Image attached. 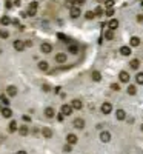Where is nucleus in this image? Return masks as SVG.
<instances>
[{"label":"nucleus","mask_w":143,"mask_h":154,"mask_svg":"<svg viewBox=\"0 0 143 154\" xmlns=\"http://www.w3.org/2000/svg\"><path fill=\"white\" fill-rule=\"evenodd\" d=\"M100 110H102V113H103V114H109V113L112 111V105H111L109 102H105V103L102 105V108H100Z\"/></svg>","instance_id":"f257e3e1"},{"label":"nucleus","mask_w":143,"mask_h":154,"mask_svg":"<svg viewBox=\"0 0 143 154\" xmlns=\"http://www.w3.org/2000/svg\"><path fill=\"white\" fill-rule=\"evenodd\" d=\"M100 140L105 142V143L109 142V140H111V133H109V131H102V133H100Z\"/></svg>","instance_id":"f03ea898"},{"label":"nucleus","mask_w":143,"mask_h":154,"mask_svg":"<svg viewBox=\"0 0 143 154\" xmlns=\"http://www.w3.org/2000/svg\"><path fill=\"white\" fill-rule=\"evenodd\" d=\"M37 2H32L31 5H29V9H28V15H35V12H37Z\"/></svg>","instance_id":"7ed1b4c3"},{"label":"nucleus","mask_w":143,"mask_h":154,"mask_svg":"<svg viewBox=\"0 0 143 154\" xmlns=\"http://www.w3.org/2000/svg\"><path fill=\"white\" fill-rule=\"evenodd\" d=\"M63 116H69L72 113V106L71 105H62V111H60Z\"/></svg>","instance_id":"20e7f679"},{"label":"nucleus","mask_w":143,"mask_h":154,"mask_svg":"<svg viewBox=\"0 0 143 154\" xmlns=\"http://www.w3.org/2000/svg\"><path fill=\"white\" fill-rule=\"evenodd\" d=\"M40 49H42V52H45V54H49V52L52 51V46H51V43H42Z\"/></svg>","instance_id":"39448f33"},{"label":"nucleus","mask_w":143,"mask_h":154,"mask_svg":"<svg viewBox=\"0 0 143 154\" xmlns=\"http://www.w3.org/2000/svg\"><path fill=\"white\" fill-rule=\"evenodd\" d=\"M71 106H72V110H82L83 103H82V100L75 99V100H72V102H71Z\"/></svg>","instance_id":"423d86ee"},{"label":"nucleus","mask_w":143,"mask_h":154,"mask_svg":"<svg viewBox=\"0 0 143 154\" xmlns=\"http://www.w3.org/2000/svg\"><path fill=\"white\" fill-rule=\"evenodd\" d=\"M66 140H68V145H75L77 143V136L75 134H68Z\"/></svg>","instance_id":"0eeeda50"},{"label":"nucleus","mask_w":143,"mask_h":154,"mask_svg":"<svg viewBox=\"0 0 143 154\" xmlns=\"http://www.w3.org/2000/svg\"><path fill=\"white\" fill-rule=\"evenodd\" d=\"M79 15H80V8H79V6H72V8H71V17H72V19H77Z\"/></svg>","instance_id":"6e6552de"},{"label":"nucleus","mask_w":143,"mask_h":154,"mask_svg":"<svg viewBox=\"0 0 143 154\" xmlns=\"http://www.w3.org/2000/svg\"><path fill=\"white\" fill-rule=\"evenodd\" d=\"M14 48H15L17 51H23V49H25V42H22V40H15V42H14Z\"/></svg>","instance_id":"1a4fd4ad"},{"label":"nucleus","mask_w":143,"mask_h":154,"mask_svg":"<svg viewBox=\"0 0 143 154\" xmlns=\"http://www.w3.org/2000/svg\"><path fill=\"white\" fill-rule=\"evenodd\" d=\"M55 62H57V63H65V62H66V54L59 52V54L55 56Z\"/></svg>","instance_id":"9d476101"},{"label":"nucleus","mask_w":143,"mask_h":154,"mask_svg":"<svg viewBox=\"0 0 143 154\" xmlns=\"http://www.w3.org/2000/svg\"><path fill=\"white\" fill-rule=\"evenodd\" d=\"M119 77H120V82H123V83L129 82V74H128L126 71H122V73L119 74Z\"/></svg>","instance_id":"9b49d317"},{"label":"nucleus","mask_w":143,"mask_h":154,"mask_svg":"<svg viewBox=\"0 0 143 154\" xmlns=\"http://www.w3.org/2000/svg\"><path fill=\"white\" fill-rule=\"evenodd\" d=\"M74 126H75L77 130H83V128H85V122H83V119H75V120H74Z\"/></svg>","instance_id":"f8f14e48"},{"label":"nucleus","mask_w":143,"mask_h":154,"mask_svg":"<svg viewBox=\"0 0 143 154\" xmlns=\"http://www.w3.org/2000/svg\"><path fill=\"white\" fill-rule=\"evenodd\" d=\"M108 26H109V29H117V26H119V20H116V19H111L109 22H108Z\"/></svg>","instance_id":"ddd939ff"},{"label":"nucleus","mask_w":143,"mask_h":154,"mask_svg":"<svg viewBox=\"0 0 143 154\" xmlns=\"http://www.w3.org/2000/svg\"><path fill=\"white\" fill-rule=\"evenodd\" d=\"M2 116L6 117V119H9V117L12 116V110H9L8 106H6V108H2Z\"/></svg>","instance_id":"4468645a"},{"label":"nucleus","mask_w":143,"mask_h":154,"mask_svg":"<svg viewBox=\"0 0 143 154\" xmlns=\"http://www.w3.org/2000/svg\"><path fill=\"white\" fill-rule=\"evenodd\" d=\"M120 54L122 56H131V48L129 46H122L120 48Z\"/></svg>","instance_id":"2eb2a0df"},{"label":"nucleus","mask_w":143,"mask_h":154,"mask_svg":"<svg viewBox=\"0 0 143 154\" xmlns=\"http://www.w3.org/2000/svg\"><path fill=\"white\" fill-rule=\"evenodd\" d=\"M6 93H8V96H11V97H14L15 94H17V88L15 86H8V89H6Z\"/></svg>","instance_id":"dca6fc26"},{"label":"nucleus","mask_w":143,"mask_h":154,"mask_svg":"<svg viewBox=\"0 0 143 154\" xmlns=\"http://www.w3.org/2000/svg\"><path fill=\"white\" fill-rule=\"evenodd\" d=\"M116 117H117L119 120H125V117H126V113H125L123 110H117V113H116Z\"/></svg>","instance_id":"f3484780"},{"label":"nucleus","mask_w":143,"mask_h":154,"mask_svg":"<svg viewBox=\"0 0 143 154\" xmlns=\"http://www.w3.org/2000/svg\"><path fill=\"white\" fill-rule=\"evenodd\" d=\"M39 68H40L42 71H48V68H49V65H48V62H45V60H42V62H39Z\"/></svg>","instance_id":"a211bd4d"},{"label":"nucleus","mask_w":143,"mask_h":154,"mask_svg":"<svg viewBox=\"0 0 143 154\" xmlns=\"http://www.w3.org/2000/svg\"><path fill=\"white\" fill-rule=\"evenodd\" d=\"M92 80H94V82H100V80H102V74H100L99 71H94V73H92Z\"/></svg>","instance_id":"6ab92c4d"},{"label":"nucleus","mask_w":143,"mask_h":154,"mask_svg":"<svg viewBox=\"0 0 143 154\" xmlns=\"http://www.w3.org/2000/svg\"><path fill=\"white\" fill-rule=\"evenodd\" d=\"M0 23H2V25H5V26H6V25H9V23H11V19H9V17H8V15H3V17H2V19H0Z\"/></svg>","instance_id":"aec40b11"},{"label":"nucleus","mask_w":143,"mask_h":154,"mask_svg":"<svg viewBox=\"0 0 143 154\" xmlns=\"http://www.w3.org/2000/svg\"><path fill=\"white\" fill-rule=\"evenodd\" d=\"M105 39H106V40H112V39H114V32H112V29H108V31L105 32Z\"/></svg>","instance_id":"412c9836"},{"label":"nucleus","mask_w":143,"mask_h":154,"mask_svg":"<svg viewBox=\"0 0 143 154\" xmlns=\"http://www.w3.org/2000/svg\"><path fill=\"white\" fill-rule=\"evenodd\" d=\"M136 93H137V88H136V85H129V86H128V94H129V96H134Z\"/></svg>","instance_id":"4be33fe9"},{"label":"nucleus","mask_w":143,"mask_h":154,"mask_svg":"<svg viewBox=\"0 0 143 154\" xmlns=\"http://www.w3.org/2000/svg\"><path fill=\"white\" fill-rule=\"evenodd\" d=\"M129 43H131V46H139V45H140V39H139V37H132Z\"/></svg>","instance_id":"5701e85b"},{"label":"nucleus","mask_w":143,"mask_h":154,"mask_svg":"<svg viewBox=\"0 0 143 154\" xmlns=\"http://www.w3.org/2000/svg\"><path fill=\"white\" fill-rule=\"evenodd\" d=\"M129 65H131V68H134V69H137V68L140 66V62H139L137 59H134V60H131V63H129Z\"/></svg>","instance_id":"b1692460"},{"label":"nucleus","mask_w":143,"mask_h":154,"mask_svg":"<svg viewBox=\"0 0 143 154\" xmlns=\"http://www.w3.org/2000/svg\"><path fill=\"white\" fill-rule=\"evenodd\" d=\"M45 116L46 117H54V110L52 108H46L45 110Z\"/></svg>","instance_id":"393cba45"},{"label":"nucleus","mask_w":143,"mask_h":154,"mask_svg":"<svg viewBox=\"0 0 143 154\" xmlns=\"http://www.w3.org/2000/svg\"><path fill=\"white\" fill-rule=\"evenodd\" d=\"M42 133H43V136H45V137H51V136H52V131H51L49 128H43V130H42Z\"/></svg>","instance_id":"a878e982"},{"label":"nucleus","mask_w":143,"mask_h":154,"mask_svg":"<svg viewBox=\"0 0 143 154\" xmlns=\"http://www.w3.org/2000/svg\"><path fill=\"white\" fill-rule=\"evenodd\" d=\"M136 82H137L139 85H143V73H139V74L136 76Z\"/></svg>","instance_id":"bb28decb"},{"label":"nucleus","mask_w":143,"mask_h":154,"mask_svg":"<svg viewBox=\"0 0 143 154\" xmlns=\"http://www.w3.org/2000/svg\"><path fill=\"white\" fill-rule=\"evenodd\" d=\"M17 130H18V128H17V123L12 120V122L9 123V131H11V133H14V131H17Z\"/></svg>","instance_id":"cd10ccee"},{"label":"nucleus","mask_w":143,"mask_h":154,"mask_svg":"<svg viewBox=\"0 0 143 154\" xmlns=\"http://www.w3.org/2000/svg\"><path fill=\"white\" fill-rule=\"evenodd\" d=\"M18 133H20V136H26V134H28V128H26V126H20V128H18Z\"/></svg>","instance_id":"c85d7f7f"},{"label":"nucleus","mask_w":143,"mask_h":154,"mask_svg":"<svg viewBox=\"0 0 143 154\" xmlns=\"http://www.w3.org/2000/svg\"><path fill=\"white\" fill-rule=\"evenodd\" d=\"M102 14H103V9H102L100 6H97V8L94 9V15H99V17H100Z\"/></svg>","instance_id":"c756f323"},{"label":"nucleus","mask_w":143,"mask_h":154,"mask_svg":"<svg viewBox=\"0 0 143 154\" xmlns=\"http://www.w3.org/2000/svg\"><path fill=\"white\" fill-rule=\"evenodd\" d=\"M77 51H79L77 45H69V52H72V54H77Z\"/></svg>","instance_id":"7c9ffc66"},{"label":"nucleus","mask_w":143,"mask_h":154,"mask_svg":"<svg viewBox=\"0 0 143 154\" xmlns=\"http://www.w3.org/2000/svg\"><path fill=\"white\" fill-rule=\"evenodd\" d=\"M85 17H86L88 20H91V19H94V12H92V11H86V12H85Z\"/></svg>","instance_id":"2f4dec72"},{"label":"nucleus","mask_w":143,"mask_h":154,"mask_svg":"<svg viewBox=\"0 0 143 154\" xmlns=\"http://www.w3.org/2000/svg\"><path fill=\"white\" fill-rule=\"evenodd\" d=\"M8 35H9L8 31H3V29L0 31V37H2V39H8Z\"/></svg>","instance_id":"473e14b6"},{"label":"nucleus","mask_w":143,"mask_h":154,"mask_svg":"<svg viewBox=\"0 0 143 154\" xmlns=\"http://www.w3.org/2000/svg\"><path fill=\"white\" fill-rule=\"evenodd\" d=\"M106 15H108V17H112V15H114V9H112V8H108V9H106Z\"/></svg>","instance_id":"72a5a7b5"},{"label":"nucleus","mask_w":143,"mask_h":154,"mask_svg":"<svg viewBox=\"0 0 143 154\" xmlns=\"http://www.w3.org/2000/svg\"><path fill=\"white\" fill-rule=\"evenodd\" d=\"M86 0H74V6H80V5H83Z\"/></svg>","instance_id":"f704fd0d"},{"label":"nucleus","mask_w":143,"mask_h":154,"mask_svg":"<svg viewBox=\"0 0 143 154\" xmlns=\"http://www.w3.org/2000/svg\"><path fill=\"white\" fill-rule=\"evenodd\" d=\"M0 100H2V102H3L5 105H8V103H9V100L6 99V96H0Z\"/></svg>","instance_id":"c9c22d12"},{"label":"nucleus","mask_w":143,"mask_h":154,"mask_svg":"<svg viewBox=\"0 0 143 154\" xmlns=\"http://www.w3.org/2000/svg\"><path fill=\"white\" fill-rule=\"evenodd\" d=\"M57 37H59L60 40H68V39H66V35H65V34H62V32H60V34H57Z\"/></svg>","instance_id":"e433bc0d"},{"label":"nucleus","mask_w":143,"mask_h":154,"mask_svg":"<svg viewBox=\"0 0 143 154\" xmlns=\"http://www.w3.org/2000/svg\"><path fill=\"white\" fill-rule=\"evenodd\" d=\"M112 5H114V0H106V6L108 8H111Z\"/></svg>","instance_id":"4c0bfd02"},{"label":"nucleus","mask_w":143,"mask_h":154,"mask_svg":"<svg viewBox=\"0 0 143 154\" xmlns=\"http://www.w3.org/2000/svg\"><path fill=\"white\" fill-rule=\"evenodd\" d=\"M63 119H65V116H63V114L60 113V114L57 116V120H59V122H63Z\"/></svg>","instance_id":"58836bf2"},{"label":"nucleus","mask_w":143,"mask_h":154,"mask_svg":"<svg viewBox=\"0 0 143 154\" xmlns=\"http://www.w3.org/2000/svg\"><path fill=\"white\" fill-rule=\"evenodd\" d=\"M111 88H112V89H116V91H117V89H119V85H117V83H112V85H111Z\"/></svg>","instance_id":"ea45409f"},{"label":"nucleus","mask_w":143,"mask_h":154,"mask_svg":"<svg viewBox=\"0 0 143 154\" xmlns=\"http://www.w3.org/2000/svg\"><path fill=\"white\" fill-rule=\"evenodd\" d=\"M23 120H25V122H31V117H29V116H23Z\"/></svg>","instance_id":"a19ab883"},{"label":"nucleus","mask_w":143,"mask_h":154,"mask_svg":"<svg viewBox=\"0 0 143 154\" xmlns=\"http://www.w3.org/2000/svg\"><path fill=\"white\" fill-rule=\"evenodd\" d=\"M137 22H140V23L143 22V15H142V14H140V15H137Z\"/></svg>","instance_id":"79ce46f5"},{"label":"nucleus","mask_w":143,"mask_h":154,"mask_svg":"<svg viewBox=\"0 0 143 154\" xmlns=\"http://www.w3.org/2000/svg\"><path fill=\"white\" fill-rule=\"evenodd\" d=\"M43 91H49V86H48V85H43Z\"/></svg>","instance_id":"37998d69"},{"label":"nucleus","mask_w":143,"mask_h":154,"mask_svg":"<svg viewBox=\"0 0 143 154\" xmlns=\"http://www.w3.org/2000/svg\"><path fill=\"white\" fill-rule=\"evenodd\" d=\"M15 154H26V151H17Z\"/></svg>","instance_id":"c03bdc74"},{"label":"nucleus","mask_w":143,"mask_h":154,"mask_svg":"<svg viewBox=\"0 0 143 154\" xmlns=\"http://www.w3.org/2000/svg\"><path fill=\"white\" fill-rule=\"evenodd\" d=\"M140 130H142V131H143V125H142V126H140Z\"/></svg>","instance_id":"a18cd8bd"}]
</instances>
